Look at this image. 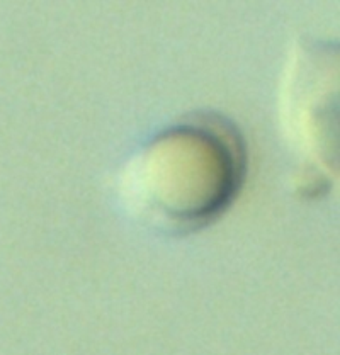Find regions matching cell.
<instances>
[{
    "label": "cell",
    "instance_id": "1",
    "mask_svg": "<svg viewBox=\"0 0 340 355\" xmlns=\"http://www.w3.org/2000/svg\"><path fill=\"white\" fill-rule=\"evenodd\" d=\"M244 175L238 139L210 124L173 128L143 157V206L170 228L213 220L235 196Z\"/></svg>",
    "mask_w": 340,
    "mask_h": 355
}]
</instances>
